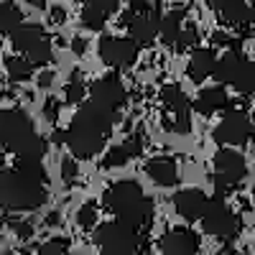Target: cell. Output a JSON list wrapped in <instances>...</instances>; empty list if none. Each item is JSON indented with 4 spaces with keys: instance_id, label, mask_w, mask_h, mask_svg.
<instances>
[{
    "instance_id": "obj_1",
    "label": "cell",
    "mask_w": 255,
    "mask_h": 255,
    "mask_svg": "<svg viewBox=\"0 0 255 255\" xmlns=\"http://www.w3.org/2000/svg\"><path fill=\"white\" fill-rule=\"evenodd\" d=\"M118 118H120L118 113L105 110L95 100L84 102L79 108V113L72 118L69 128L64 130V143L72 151V156L82 158V161L97 156L105 148V143H108Z\"/></svg>"
},
{
    "instance_id": "obj_2",
    "label": "cell",
    "mask_w": 255,
    "mask_h": 255,
    "mask_svg": "<svg viewBox=\"0 0 255 255\" xmlns=\"http://www.w3.org/2000/svg\"><path fill=\"white\" fill-rule=\"evenodd\" d=\"M3 153L33 161H41L46 153V140L36 133L23 110H0V156Z\"/></svg>"
},
{
    "instance_id": "obj_3",
    "label": "cell",
    "mask_w": 255,
    "mask_h": 255,
    "mask_svg": "<svg viewBox=\"0 0 255 255\" xmlns=\"http://www.w3.org/2000/svg\"><path fill=\"white\" fill-rule=\"evenodd\" d=\"M102 204L108 207V212L123 222H130L140 230H145L153 220V202L143 194V186L138 181H115L113 186L105 189Z\"/></svg>"
},
{
    "instance_id": "obj_4",
    "label": "cell",
    "mask_w": 255,
    "mask_h": 255,
    "mask_svg": "<svg viewBox=\"0 0 255 255\" xmlns=\"http://www.w3.org/2000/svg\"><path fill=\"white\" fill-rule=\"evenodd\" d=\"M46 181L20 168L0 171V207L5 212H33L46 204Z\"/></svg>"
},
{
    "instance_id": "obj_5",
    "label": "cell",
    "mask_w": 255,
    "mask_h": 255,
    "mask_svg": "<svg viewBox=\"0 0 255 255\" xmlns=\"http://www.w3.org/2000/svg\"><path fill=\"white\" fill-rule=\"evenodd\" d=\"M123 26L135 38L138 44H151L156 36H161V13L158 5L145 3V0H133L130 8L123 13Z\"/></svg>"
},
{
    "instance_id": "obj_6",
    "label": "cell",
    "mask_w": 255,
    "mask_h": 255,
    "mask_svg": "<svg viewBox=\"0 0 255 255\" xmlns=\"http://www.w3.org/2000/svg\"><path fill=\"white\" fill-rule=\"evenodd\" d=\"M140 232L143 230L135 227V225H130V222L115 220V222H108V225H100L97 227L95 243L105 253H138L140 250V243H143Z\"/></svg>"
},
{
    "instance_id": "obj_7",
    "label": "cell",
    "mask_w": 255,
    "mask_h": 255,
    "mask_svg": "<svg viewBox=\"0 0 255 255\" xmlns=\"http://www.w3.org/2000/svg\"><path fill=\"white\" fill-rule=\"evenodd\" d=\"M212 168H215V176H212V184H215V197L222 199L227 186H235L248 176V163L243 158V153L235 151V145L230 148H220L215 153V161H212Z\"/></svg>"
},
{
    "instance_id": "obj_8",
    "label": "cell",
    "mask_w": 255,
    "mask_h": 255,
    "mask_svg": "<svg viewBox=\"0 0 255 255\" xmlns=\"http://www.w3.org/2000/svg\"><path fill=\"white\" fill-rule=\"evenodd\" d=\"M10 41H13V49L18 54L28 56L36 67H46V64L51 61V56H54L51 44H49V38H46V33H44L41 26H23L20 23L10 33Z\"/></svg>"
},
{
    "instance_id": "obj_9",
    "label": "cell",
    "mask_w": 255,
    "mask_h": 255,
    "mask_svg": "<svg viewBox=\"0 0 255 255\" xmlns=\"http://www.w3.org/2000/svg\"><path fill=\"white\" fill-rule=\"evenodd\" d=\"M202 227L209 238H217V240H235L238 232H240V220L238 215L232 212L222 199H212L204 217H202Z\"/></svg>"
},
{
    "instance_id": "obj_10",
    "label": "cell",
    "mask_w": 255,
    "mask_h": 255,
    "mask_svg": "<svg viewBox=\"0 0 255 255\" xmlns=\"http://www.w3.org/2000/svg\"><path fill=\"white\" fill-rule=\"evenodd\" d=\"M138 41L135 38H118V36H102L100 41V59L108 64L110 69H125L133 67L138 59Z\"/></svg>"
},
{
    "instance_id": "obj_11",
    "label": "cell",
    "mask_w": 255,
    "mask_h": 255,
    "mask_svg": "<svg viewBox=\"0 0 255 255\" xmlns=\"http://www.w3.org/2000/svg\"><path fill=\"white\" fill-rule=\"evenodd\" d=\"M253 138V123L240 110H227L222 123L215 128V140L222 145H245Z\"/></svg>"
},
{
    "instance_id": "obj_12",
    "label": "cell",
    "mask_w": 255,
    "mask_h": 255,
    "mask_svg": "<svg viewBox=\"0 0 255 255\" xmlns=\"http://www.w3.org/2000/svg\"><path fill=\"white\" fill-rule=\"evenodd\" d=\"M90 100H95L97 105H102L105 110H113L120 115L123 105H125V87L118 74H105L102 79H97L92 84V92H90Z\"/></svg>"
},
{
    "instance_id": "obj_13",
    "label": "cell",
    "mask_w": 255,
    "mask_h": 255,
    "mask_svg": "<svg viewBox=\"0 0 255 255\" xmlns=\"http://www.w3.org/2000/svg\"><path fill=\"white\" fill-rule=\"evenodd\" d=\"M161 100L166 105L168 115H174V123L168 125L174 133H186L189 130V100L181 90V84H163L161 90Z\"/></svg>"
},
{
    "instance_id": "obj_14",
    "label": "cell",
    "mask_w": 255,
    "mask_h": 255,
    "mask_svg": "<svg viewBox=\"0 0 255 255\" xmlns=\"http://www.w3.org/2000/svg\"><path fill=\"white\" fill-rule=\"evenodd\" d=\"M174 207L186 222H197L204 217V212L209 207V199L202 189H181L174 194Z\"/></svg>"
},
{
    "instance_id": "obj_15",
    "label": "cell",
    "mask_w": 255,
    "mask_h": 255,
    "mask_svg": "<svg viewBox=\"0 0 255 255\" xmlns=\"http://www.w3.org/2000/svg\"><path fill=\"white\" fill-rule=\"evenodd\" d=\"M161 253L166 255H189L199 250V235L189 227H174L161 238Z\"/></svg>"
},
{
    "instance_id": "obj_16",
    "label": "cell",
    "mask_w": 255,
    "mask_h": 255,
    "mask_svg": "<svg viewBox=\"0 0 255 255\" xmlns=\"http://www.w3.org/2000/svg\"><path fill=\"white\" fill-rule=\"evenodd\" d=\"M118 5H120V0H84L82 26L90 28V31H100L113 18V13L118 10Z\"/></svg>"
},
{
    "instance_id": "obj_17",
    "label": "cell",
    "mask_w": 255,
    "mask_h": 255,
    "mask_svg": "<svg viewBox=\"0 0 255 255\" xmlns=\"http://www.w3.org/2000/svg\"><path fill=\"white\" fill-rule=\"evenodd\" d=\"M143 153V135L140 133H133L128 135L120 145H113L108 156H105V168H118V166H125L130 158L140 156Z\"/></svg>"
},
{
    "instance_id": "obj_18",
    "label": "cell",
    "mask_w": 255,
    "mask_h": 255,
    "mask_svg": "<svg viewBox=\"0 0 255 255\" xmlns=\"http://www.w3.org/2000/svg\"><path fill=\"white\" fill-rule=\"evenodd\" d=\"M217 13L222 15V20L230 28H243V33H250V23H253L255 10L248 8L243 0H225Z\"/></svg>"
},
{
    "instance_id": "obj_19",
    "label": "cell",
    "mask_w": 255,
    "mask_h": 255,
    "mask_svg": "<svg viewBox=\"0 0 255 255\" xmlns=\"http://www.w3.org/2000/svg\"><path fill=\"white\" fill-rule=\"evenodd\" d=\"M145 174L158 186H176L179 184V166H176L174 158H168V156L151 158L145 163Z\"/></svg>"
},
{
    "instance_id": "obj_20",
    "label": "cell",
    "mask_w": 255,
    "mask_h": 255,
    "mask_svg": "<svg viewBox=\"0 0 255 255\" xmlns=\"http://www.w3.org/2000/svg\"><path fill=\"white\" fill-rule=\"evenodd\" d=\"M230 108V100H227V92L222 84H217V87H207L199 92V97L194 100V113L209 118V115H215L220 110H227Z\"/></svg>"
},
{
    "instance_id": "obj_21",
    "label": "cell",
    "mask_w": 255,
    "mask_h": 255,
    "mask_svg": "<svg viewBox=\"0 0 255 255\" xmlns=\"http://www.w3.org/2000/svg\"><path fill=\"white\" fill-rule=\"evenodd\" d=\"M217 67V59L212 49H197L194 56L189 59V67H186V77L191 82H204L209 74H215Z\"/></svg>"
},
{
    "instance_id": "obj_22",
    "label": "cell",
    "mask_w": 255,
    "mask_h": 255,
    "mask_svg": "<svg viewBox=\"0 0 255 255\" xmlns=\"http://www.w3.org/2000/svg\"><path fill=\"white\" fill-rule=\"evenodd\" d=\"M243 64H245V56H243V51H240V44H238V46H230V51L217 61V67H215L217 82H220V84H232V79L238 77V72H240Z\"/></svg>"
},
{
    "instance_id": "obj_23",
    "label": "cell",
    "mask_w": 255,
    "mask_h": 255,
    "mask_svg": "<svg viewBox=\"0 0 255 255\" xmlns=\"http://www.w3.org/2000/svg\"><path fill=\"white\" fill-rule=\"evenodd\" d=\"M186 18V8L184 5H174L171 10H168L166 18H161V41L166 46H176L179 41V33H181V23Z\"/></svg>"
},
{
    "instance_id": "obj_24",
    "label": "cell",
    "mask_w": 255,
    "mask_h": 255,
    "mask_svg": "<svg viewBox=\"0 0 255 255\" xmlns=\"http://www.w3.org/2000/svg\"><path fill=\"white\" fill-rule=\"evenodd\" d=\"M20 23H23V13L18 10L13 0H3L0 3V36H10Z\"/></svg>"
},
{
    "instance_id": "obj_25",
    "label": "cell",
    "mask_w": 255,
    "mask_h": 255,
    "mask_svg": "<svg viewBox=\"0 0 255 255\" xmlns=\"http://www.w3.org/2000/svg\"><path fill=\"white\" fill-rule=\"evenodd\" d=\"M33 67H36V64L28 56H23V54L5 59V69H8V77L13 82H28L33 77Z\"/></svg>"
},
{
    "instance_id": "obj_26",
    "label": "cell",
    "mask_w": 255,
    "mask_h": 255,
    "mask_svg": "<svg viewBox=\"0 0 255 255\" xmlns=\"http://www.w3.org/2000/svg\"><path fill=\"white\" fill-rule=\"evenodd\" d=\"M232 87H235V92H240V95H253L255 92V61L245 59L238 77L232 79Z\"/></svg>"
},
{
    "instance_id": "obj_27",
    "label": "cell",
    "mask_w": 255,
    "mask_h": 255,
    "mask_svg": "<svg viewBox=\"0 0 255 255\" xmlns=\"http://www.w3.org/2000/svg\"><path fill=\"white\" fill-rule=\"evenodd\" d=\"M84 95H87V87H84V82L79 79V74H74L69 79V84L64 87V102H69V105H77L84 100Z\"/></svg>"
},
{
    "instance_id": "obj_28",
    "label": "cell",
    "mask_w": 255,
    "mask_h": 255,
    "mask_svg": "<svg viewBox=\"0 0 255 255\" xmlns=\"http://www.w3.org/2000/svg\"><path fill=\"white\" fill-rule=\"evenodd\" d=\"M67 250H69V240H61V238H54V240L36 245V253H41V255H61Z\"/></svg>"
},
{
    "instance_id": "obj_29",
    "label": "cell",
    "mask_w": 255,
    "mask_h": 255,
    "mask_svg": "<svg viewBox=\"0 0 255 255\" xmlns=\"http://www.w3.org/2000/svg\"><path fill=\"white\" fill-rule=\"evenodd\" d=\"M77 222L84 227V230H90L95 222H97V207L95 202H87V204H82L79 212H77Z\"/></svg>"
},
{
    "instance_id": "obj_30",
    "label": "cell",
    "mask_w": 255,
    "mask_h": 255,
    "mask_svg": "<svg viewBox=\"0 0 255 255\" xmlns=\"http://www.w3.org/2000/svg\"><path fill=\"white\" fill-rule=\"evenodd\" d=\"M197 41H199V31H197V26H186V28H181V33H179V41H176V49H191V46H197Z\"/></svg>"
},
{
    "instance_id": "obj_31",
    "label": "cell",
    "mask_w": 255,
    "mask_h": 255,
    "mask_svg": "<svg viewBox=\"0 0 255 255\" xmlns=\"http://www.w3.org/2000/svg\"><path fill=\"white\" fill-rule=\"evenodd\" d=\"M61 179L67 181V184L77 179V163L72 161V156H64L61 158Z\"/></svg>"
},
{
    "instance_id": "obj_32",
    "label": "cell",
    "mask_w": 255,
    "mask_h": 255,
    "mask_svg": "<svg viewBox=\"0 0 255 255\" xmlns=\"http://www.w3.org/2000/svg\"><path fill=\"white\" fill-rule=\"evenodd\" d=\"M15 232H18V238H31L33 235V225L31 222H20V220H10L8 222Z\"/></svg>"
},
{
    "instance_id": "obj_33",
    "label": "cell",
    "mask_w": 255,
    "mask_h": 255,
    "mask_svg": "<svg viewBox=\"0 0 255 255\" xmlns=\"http://www.w3.org/2000/svg\"><path fill=\"white\" fill-rule=\"evenodd\" d=\"M44 118H46L49 123H54V120L59 118V102H56V100H49V102L44 105Z\"/></svg>"
},
{
    "instance_id": "obj_34",
    "label": "cell",
    "mask_w": 255,
    "mask_h": 255,
    "mask_svg": "<svg viewBox=\"0 0 255 255\" xmlns=\"http://www.w3.org/2000/svg\"><path fill=\"white\" fill-rule=\"evenodd\" d=\"M84 49H87V41H84L82 36H74L72 38V51L74 54H84Z\"/></svg>"
},
{
    "instance_id": "obj_35",
    "label": "cell",
    "mask_w": 255,
    "mask_h": 255,
    "mask_svg": "<svg viewBox=\"0 0 255 255\" xmlns=\"http://www.w3.org/2000/svg\"><path fill=\"white\" fill-rule=\"evenodd\" d=\"M51 82H54V72H44V74L38 77V84H41V87H49Z\"/></svg>"
},
{
    "instance_id": "obj_36",
    "label": "cell",
    "mask_w": 255,
    "mask_h": 255,
    "mask_svg": "<svg viewBox=\"0 0 255 255\" xmlns=\"http://www.w3.org/2000/svg\"><path fill=\"white\" fill-rule=\"evenodd\" d=\"M46 225H59V212H51V215L46 217Z\"/></svg>"
},
{
    "instance_id": "obj_37",
    "label": "cell",
    "mask_w": 255,
    "mask_h": 255,
    "mask_svg": "<svg viewBox=\"0 0 255 255\" xmlns=\"http://www.w3.org/2000/svg\"><path fill=\"white\" fill-rule=\"evenodd\" d=\"M26 3L33 8H46V0H26Z\"/></svg>"
},
{
    "instance_id": "obj_38",
    "label": "cell",
    "mask_w": 255,
    "mask_h": 255,
    "mask_svg": "<svg viewBox=\"0 0 255 255\" xmlns=\"http://www.w3.org/2000/svg\"><path fill=\"white\" fill-rule=\"evenodd\" d=\"M222 3H225V0H209V5L215 8V10H220V5H222Z\"/></svg>"
},
{
    "instance_id": "obj_39",
    "label": "cell",
    "mask_w": 255,
    "mask_h": 255,
    "mask_svg": "<svg viewBox=\"0 0 255 255\" xmlns=\"http://www.w3.org/2000/svg\"><path fill=\"white\" fill-rule=\"evenodd\" d=\"M253 10H255V0H253Z\"/></svg>"
},
{
    "instance_id": "obj_40",
    "label": "cell",
    "mask_w": 255,
    "mask_h": 255,
    "mask_svg": "<svg viewBox=\"0 0 255 255\" xmlns=\"http://www.w3.org/2000/svg\"><path fill=\"white\" fill-rule=\"evenodd\" d=\"M128 3H133V0H128Z\"/></svg>"
}]
</instances>
